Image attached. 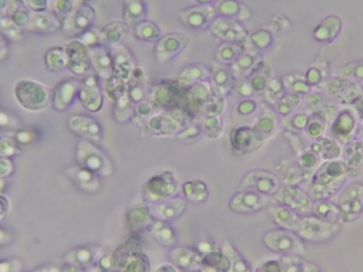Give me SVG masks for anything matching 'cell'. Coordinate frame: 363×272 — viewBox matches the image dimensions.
Wrapping results in <instances>:
<instances>
[{
	"instance_id": "d6986e66",
	"label": "cell",
	"mask_w": 363,
	"mask_h": 272,
	"mask_svg": "<svg viewBox=\"0 0 363 272\" xmlns=\"http://www.w3.org/2000/svg\"><path fill=\"white\" fill-rule=\"evenodd\" d=\"M183 192L185 198L194 203L206 201L208 198V188L199 180L188 181L183 185Z\"/></svg>"
},
{
	"instance_id": "ffe728a7",
	"label": "cell",
	"mask_w": 363,
	"mask_h": 272,
	"mask_svg": "<svg viewBox=\"0 0 363 272\" xmlns=\"http://www.w3.org/2000/svg\"><path fill=\"white\" fill-rule=\"evenodd\" d=\"M104 81V94L113 102L121 98L128 91V82L114 74Z\"/></svg>"
},
{
	"instance_id": "d6a6232c",
	"label": "cell",
	"mask_w": 363,
	"mask_h": 272,
	"mask_svg": "<svg viewBox=\"0 0 363 272\" xmlns=\"http://www.w3.org/2000/svg\"><path fill=\"white\" fill-rule=\"evenodd\" d=\"M55 1H57V0H49L50 4H52V3H53V2H55Z\"/></svg>"
},
{
	"instance_id": "d4e9b609",
	"label": "cell",
	"mask_w": 363,
	"mask_h": 272,
	"mask_svg": "<svg viewBox=\"0 0 363 272\" xmlns=\"http://www.w3.org/2000/svg\"><path fill=\"white\" fill-rule=\"evenodd\" d=\"M226 249L228 250H226L225 255L230 259L234 270L238 271H248L247 262L238 251L235 250L234 247L230 244H228Z\"/></svg>"
},
{
	"instance_id": "6da1fadb",
	"label": "cell",
	"mask_w": 363,
	"mask_h": 272,
	"mask_svg": "<svg viewBox=\"0 0 363 272\" xmlns=\"http://www.w3.org/2000/svg\"><path fill=\"white\" fill-rule=\"evenodd\" d=\"M52 91L45 84L31 78L17 80L13 87L16 103L29 111H39L51 101Z\"/></svg>"
},
{
	"instance_id": "4dcf8cb0",
	"label": "cell",
	"mask_w": 363,
	"mask_h": 272,
	"mask_svg": "<svg viewBox=\"0 0 363 272\" xmlns=\"http://www.w3.org/2000/svg\"><path fill=\"white\" fill-rule=\"evenodd\" d=\"M259 271H282L281 263L276 260H270L264 263Z\"/></svg>"
},
{
	"instance_id": "52a82bcc",
	"label": "cell",
	"mask_w": 363,
	"mask_h": 272,
	"mask_svg": "<svg viewBox=\"0 0 363 272\" xmlns=\"http://www.w3.org/2000/svg\"><path fill=\"white\" fill-rule=\"evenodd\" d=\"M80 81L73 78L60 81L52 90L51 104L58 112L68 110L78 99Z\"/></svg>"
},
{
	"instance_id": "1f68e13d",
	"label": "cell",
	"mask_w": 363,
	"mask_h": 272,
	"mask_svg": "<svg viewBox=\"0 0 363 272\" xmlns=\"http://www.w3.org/2000/svg\"><path fill=\"white\" fill-rule=\"evenodd\" d=\"M88 1L89 0H73L74 6H75V8L79 6L87 4Z\"/></svg>"
},
{
	"instance_id": "cb8c5ba5",
	"label": "cell",
	"mask_w": 363,
	"mask_h": 272,
	"mask_svg": "<svg viewBox=\"0 0 363 272\" xmlns=\"http://www.w3.org/2000/svg\"><path fill=\"white\" fill-rule=\"evenodd\" d=\"M133 103L130 99L128 93L114 101V113L118 120H125L133 111Z\"/></svg>"
},
{
	"instance_id": "f1b7e54d",
	"label": "cell",
	"mask_w": 363,
	"mask_h": 272,
	"mask_svg": "<svg viewBox=\"0 0 363 272\" xmlns=\"http://www.w3.org/2000/svg\"><path fill=\"white\" fill-rule=\"evenodd\" d=\"M31 12H42L48 10L49 0H24Z\"/></svg>"
},
{
	"instance_id": "9c48e42d",
	"label": "cell",
	"mask_w": 363,
	"mask_h": 272,
	"mask_svg": "<svg viewBox=\"0 0 363 272\" xmlns=\"http://www.w3.org/2000/svg\"><path fill=\"white\" fill-rule=\"evenodd\" d=\"M131 30L123 19L108 21L99 28L100 44L108 48L123 45Z\"/></svg>"
},
{
	"instance_id": "e0dca14e",
	"label": "cell",
	"mask_w": 363,
	"mask_h": 272,
	"mask_svg": "<svg viewBox=\"0 0 363 272\" xmlns=\"http://www.w3.org/2000/svg\"><path fill=\"white\" fill-rule=\"evenodd\" d=\"M44 65L50 72L57 73L67 69V55L65 48L61 45H55L48 48L43 57Z\"/></svg>"
},
{
	"instance_id": "44dd1931",
	"label": "cell",
	"mask_w": 363,
	"mask_h": 272,
	"mask_svg": "<svg viewBox=\"0 0 363 272\" xmlns=\"http://www.w3.org/2000/svg\"><path fill=\"white\" fill-rule=\"evenodd\" d=\"M24 28L16 25L5 14L1 15L0 33L10 42H18L23 40Z\"/></svg>"
},
{
	"instance_id": "f546056e",
	"label": "cell",
	"mask_w": 363,
	"mask_h": 272,
	"mask_svg": "<svg viewBox=\"0 0 363 272\" xmlns=\"http://www.w3.org/2000/svg\"><path fill=\"white\" fill-rule=\"evenodd\" d=\"M10 42L8 41L4 37L0 35V60L4 62L6 60L10 53Z\"/></svg>"
},
{
	"instance_id": "7c38bea8",
	"label": "cell",
	"mask_w": 363,
	"mask_h": 272,
	"mask_svg": "<svg viewBox=\"0 0 363 272\" xmlns=\"http://www.w3.org/2000/svg\"><path fill=\"white\" fill-rule=\"evenodd\" d=\"M262 241L269 250L286 254L294 251L296 237L284 229H276L268 231L263 236Z\"/></svg>"
},
{
	"instance_id": "8992f818",
	"label": "cell",
	"mask_w": 363,
	"mask_h": 272,
	"mask_svg": "<svg viewBox=\"0 0 363 272\" xmlns=\"http://www.w3.org/2000/svg\"><path fill=\"white\" fill-rule=\"evenodd\" d=\"M277 177L267 170H253L241 180L239 191H252L267 196H273L279 188Z\"/></svg>"
},
{
	"instance_id": "5b68a950",
	"label": "cell",
	"mask_w": 363,
	"mask_h": 272,
	"mask_svg": "<svg viewBox=\"0 0 363 272\" xmlns=\"http://www.w3.org/2000/svg\"><path fill=\"white\" fill-rule=\"evenodd\" d=\"M269 196L252 191H239L230 198L228 208L238 214L256 213L269 206Z\"/></svg>"
},
{
	"instance_id": "83f0119b",
	"label": "cell",
	"mask_w": 363,
	"mask_h": 272,
	"mask_svg": "<svg viewBox=\"0 0 363 272\" xmlns=\"http://www.w3.org/2000/svg\"><path fill=\"white\" fill-rule=\"evenodd\" d=\"M128 95L135 104L143 101L144 93L141 82L128 81Z\"/></svg>"
},
{
	"instance_id": "7a4b0ae2",
	"label": "cell",
	"mask_w": 363,
	"mask_h": 272,
	"mask_svg": "<svg viewBox=\"0 0 363 272\" xmlns=\"http://www.w3.org/2000/svg\"><path fill=\"white\" fill-rule=\"evenodd\" d=\"M96 18V13L93 6L88 4L79 6L71 14L62 18L60 32L66 37L77 38L94 26Z\"/></svg>"
},
{
	"instance_id": "5bb4252c",
	"label": "cell",
	"mask_w": 363,
	"mask_h": 272,
	"mask_svg": "<svg viewBox=\"0 0 363 272\" xmlns=\"http://www.w3.org/2000/svg\"><path fill=\"white\" fill-rule=\"evenodd\" d=\"M69 127L73 132L91 139H98L101 133L99 123L92 117L84 114L72 116Z\"/></svg>"
},
{
	"instance_id": "7402d4cb",
	"label": "cell",
	"mask_w": 363,
	"mask_h": 272,
	"mask_svg": "<svg viewBox=\"0 0 363 272\" xmlns=\"http://www.w3.org/2000/svg\"><path fill=\"white\" fill-rule=\"evenodd\" d=\"M269 214L274 224L282 229H291L296 222L294 215L281 204L272 206Z\"/></svg>"
},
{
	"instance_id": "9a60e30c",
	"label": "cell",
	"mask_w": 363,
	"mask_h": 272,
	"mask_svg": "<svg viewBox=\"0 0 363 272\" xmlns=\"http://www.w3.org/2000/svg\"><path fill=\"white\" fill-rule=\"evenodd\" d=\"M147 6L144 0H123V20L133 28L146 19Z\"/></svg>"
},
{
	"instance_id": "4316f807",
	"label": "cell",
	"mask_w": 363,
	"mask_h": 272,
	"mask_svg": "<svg viewBox=\"0 0 363 272\" xmlns=\"http://www.w3.org/2000/svg\"><path fill=\"white\" fill-rule=\"evenodd\" d=\"M77 39L89 48L100 45L99 28L93 26L80 35Z\"/></svg>"
},
{
	"instance_id": "30bf717a",
	"label": "cell",
	"mask_w": 363,
	"mask_h": 272,
	"mask_svg": "<svg viewBox=\"0 0 363 272\" xmlns=\"http://www.w3.org/2000/svg\"><path fill=\"white\" fill-rule=\"evenodd\" d=\"M109 49L113 58V74L128 82L136 66L131 50L123 44Z\"/></svg>"
},
{
	"instance_id": "484cf974",
	"label": "cell",
	"mask_w": 363,
	"mask_h": 272,
	"mask_svg": "<svg viewBox=\"0 0 363 272\" xmlns=\"http://www.w3.org/2000/svg\"><path fill=\"white\" fill-rule=\"evenodd\" d=\"M51 4L52 11L61 19L71 14L75 8L73 0H57Z\"/></svg>"
},
{
	"instance_id": "4fadbf2b",
	"label": "cell",
	"mask_w": 363,
	"mask_h": 272,
	"mask_svg": "<svg viewBox=\"0 0 363 272\" xmlns=\"http://www.w3.org/2000/svg\"><path fill=\"white\" fill-rule=\"evenodd\" d=\"M91 69L103 81L113 74V58L108 47L98 45L90 48Z\"/></svg>"
},
{
	"instance_id": "ac0fdd59",
	"label": "cell",
	"mask_w": 363,
	"mask_h": 272,
	"mask_svg": "<svg viewBox=\"0 0 363 272\" xmlns=\"http://www.w3.org/2000/svg\"><path fill=\"white\" fill-rule=\"evenodd\" d=\"M230 266L231 262L225 254L211 251L203 256L201 271H228Z\"/></svg>"
},
{
	"instance_id": "277c9868",
	"label": "cell",
	"mask_w": 363,
	"mask_h": 272,
	"mask_svg": "<svg viewBox=\"0 0 363 272\" xmlns=\"http://www.w3.org/2000/svg\"><path fill=\"white\" fill-rule=\"evenodd\" d=\"M67 69L75 76H85L91 69L90 48L77 38L69 40L65 46Z\"/></svg>"
},
{
	"instance_id": "2e32d148",
	"label": "cell",
	"mask_w": 363,
	"mask_h": 272,
	"mask_svg": "<svg viewBox=\"0 0 363 272\" xmlns=\"http://www.w3.org/2000/svg\"><path fill=\"white\" fill-rule=\"evenodd\" d=\"M31 11L24 0H7L3 13L18 26L24 28L29 22Z\"/></svg>"
},
{
	"instance_id": "3957f363",
	"label": "cell",
	"mask_w": 363,
	"mask_h": 272,
	"mask_svg": "<svg viewBox=\"0 0 363 272\" xmlns=\"http://www.w3.org/2000/svg\"><path fill=\"white\" fill-rule=\"evenodd\" d=\"M101 79L94 72L87 74L80 81L78 100L88 111H99L104 105V91L100 83Z\"/></svg>"
},
{
	"instance_id": "8fae6325",
	"label": "cell",
	"mask_w": 363,
	"mask_h": 272,
	"mask_svg": "<svg viewBox=\"0 0 363 272\" xmlns=\"http://www.w3.org/2000/svg\"><path fill=\"white\" fill-rule=\"evenodd\" d=\"M203 255L197 249L188 246H176L170 253V259L178 269L198 271L201 269Z\"/></svg>"
},
{
	"instance_id": "603a6c76",
	"label": "cell",
	"mask_w": 363,
	"mask_h": 272,
	"mask_svg": "<svg viewBox=\"0 0 363 272\" xmlns=\"http://www.w3.org/2000/svg\"><path fill=\"white\" fill-rule=\"evenodd\" d=\"M157 28L152 21L145 19L135 26L131 31L135 39L140 41L151 42L157 36Z\"/></svg>"
},
{
	"instance_id": "ba28073f",
	"label": "cell",
	"mask_w": 363,
	"mask_h": 272,
	"mask_svg": "<svg viewBox=\"0 0 363 272\" xmlns=\"http://www.w3.org/2000/svg\"><path fill=\"white\" fill-rule=\"evenodd\" d=\"M62 19L52 11L32 12L25 32L35 35H52L61 30Z\"/></svg>"
}]
</instances>
